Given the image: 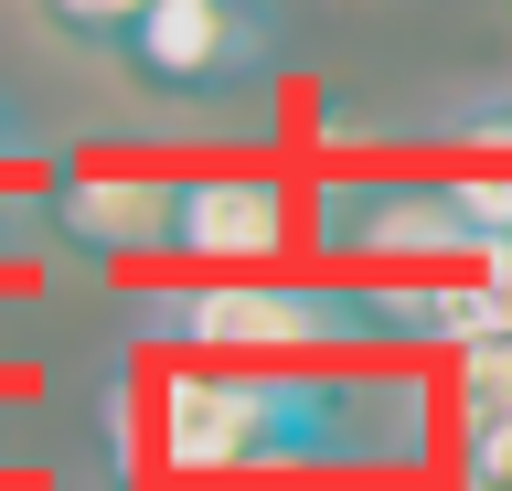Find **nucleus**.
Instances as JSON below:
<instances>
[{
	"mask_svg": "<svg viewBox=\"0 0 512 491\" xmlns=\"http://www.w3.org/2000/svg\"><path fill=\"white\" fill-rule=\"evenodd\" d=\"M438 449L416 374H352V363H182L150 395V459L171 481H352V470H416Z\"/></svg>",
	"mask_w": 512,
	"mask_h": 491,
	"instance_id": "obj_1",
	"label": "nucleus"
},
{
	"mask_svg": "<svg viewBox=\"0 0 512 491\" xmlns=\"http://www.w3.org/2000/svg\"><path fill=\"white\" fill-rule=\"evenodd\" d=\"M299 203L278 171H182L171 182V257L214 267V278H256L267 257H288Z\"/></svg>",
	"mask_w": 512,
	"mask_h": 491,
	"instance_id": "obj_4",
	"label": "nucleus"
},
{
	"mask_svg": "<svg viewBox=\"0 0 512 491\" xmlns=\"http://www.w3.org/2000/svg\"><path fill=\"white\" fill-rule=\"evenodd\" d=\"M32 11H43V0H32Z\"/></svg>",
	"mask_w": 512,
	"mask_h": 491,
	"instance_id": "obj_10",
	"label": "nucleus"
},
{
	"mask_svg": "<svg viewBox=\"0 0 512 491\" xmlns=\"http://www.w3.org/2000/svg\"><path fill=\"white\" fill-rule=\"evenodd\" d=\"M171 491H299V481H171Z\"/></svg>",
	"mask_w": 512,
	"mask_h": 491,
	"instance_id": "obj_9",
	"label": "nucleus"
},
{
	"mask_svg": "<svg viewBox=\"0 0 512 491\" xmlns=\"http://www.w3.org/2000/svg\"><path fill=\"white\" fill-rule=\"evenodd\" d=\"M43 203H54V246H75V257H107V267L171 257V171L75 161Z\"/></svg>",
	"mask_w": 512,
	"mask_h": 491,
	"instance_id": "obj_5",
	"label": "nucleus"
},
{
	"mask_svg": "<svg viewBox=\"0 0 512 491\" xmlns=\"http://www.w3.org/2000/svg\"><path fill=\"white\" fill-rule=\"evenodd\" d=\"M32 246H54V203H32V193H11V182H0V267L32 257Z\"/></svg>",
	"mask_w": 512,
	"mask_h": 491,
	"instance_id": "obj_8",
	"label": "nucleus"
},
{
	"mask_svg": "<svg viewBox=\"0 0 512 491\" xmlns=\"http://www.w3.org/2000/svg\"><path fill=\"white\" fill-rule=\"evenodd\" d=\"M107 54L128 65V86L171 107H235L278 65V22H267V0H150Z\"/></svg>",
	"mask_w": 512,
	"mask_h": 491,
	"instance_id": "obj_3",
	"label": "nucleus"
},
{
	"mask_svg": "<svg viewBox=\"0 0 512 491\" xmlns=\"http://www.w3.org/2000/svg\"><path fill=\"white\" fill-rule=\"evenodd\" d=\"M502 11H512V0H502Z\"/></svg>",
	"mask_w": 512,
	"mask_h": 491,
	"instance_id": "obj_11",
	"label": "nucleus"
},
{
	"mask_svg": "<svg viewBox=\"0 0 512 491\" xmlns=\"http://www.w3.org/2000/svg\"><path fill=\"white\" fill-rule=\"evenodd\" d=\"M139 11H150V0H43V22H54V33H75V43H118Z\"/></svg>",
	"mask_w": 512,
	"mask_h": 491,
	"instance_id": "obj_7",
	"label": "nucleus"
},
{
	"mask_svg": "<svg viewBox=\"0 0 512 491\" xmlns=\"http://www.w3.org/2000/svg\"><path fill=\"white\" fill-rule=\"evenodd\" d=\"M448 139L470 150V182H480V203H491V225H502V246H512V107H470Z\"/></svg>",
	"mask_w": 512,
	"mask_h": 491,
	"instance_id": "obj_6",
	"label": "nucleus"
},
{
	"mask_svg": "<svg viewBox=\"0 0 512 491\" xmlns=\"http://www.w3.org/2000/svg\"><path fill=\"white\" fill-rule=\"evenodd\" d=\"M299 235L320 257L384 267V278H480V267H512L491 203H480L470 171H342L299 203Z\"/></svg>",
	"mask_w": 512,
	"mask_h": 491,
	"instance_id": "obj_2",
	"label": "nucleus"
}]
</instances>
